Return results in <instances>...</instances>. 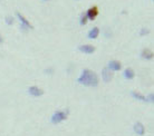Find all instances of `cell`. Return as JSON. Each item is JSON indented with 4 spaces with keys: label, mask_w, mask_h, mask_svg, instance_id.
<instances>
[{
    "label": "cell",
    "mask_w": 154,
    "mask_h": 136,
    "mask_svg": "<svg viewBox=\"0 0 154 136\" xmlns=\"http://www.w3.org/2000/svg\"><path fill=\"white\" fill-rule=\"evenodd\" d=\"M5 20H6V23H8V25H12V23H14V18H12V17H10V16H7Z\"/></svg>",
    "instance_id": "obj_16"
},
{
    "label": "cell",
    "mask_w": 154,
    "mask_h": 136,
    "mask_svg": "<svg viewBox=\"0 0 154 136\" xmlns=\"http://www.w3.org/2000/svg\"><path fill=\"white\" fill-rule=\"evenodd\" d=\"M133 131H134V133H135L136 135L143 136L145 134V127L141 122H136L133 125Z\"/></svg>",
    "instance_id": "obj_3"
},
{
    "label": "cell",
    "mask_w": 154,
    "mask_h": 136,
    "mask_svg": "<svg viewBox=\"0 0 154 136\" xmlns=\"http://www.w3.org/2000/svg\"><path fill=\"white\" fill-rule=\"evenodd\" d=\"M123 76H124L125 79L131 80V79H133V78L135 77V73H134V70L132 68H126L125 70H124V73H123Z\"/></svg>",
    "instance_id": "obj_10"
},
{
    "label": "cell",
    "mask_w": 154,
    "mask_h": 136,
    "mask_svg": "<svg viewBox=\"0 0 154 136\" xmlns=\"http://www.w3.org/2000/svg\"><path fill=\"white\" fill-rule=\"evenodd\" d=\"M68 115H69V110L68 109H65V110H56L55 113L51 115L50 117V123L56 125V124H61V122L66 121L68 118Z\"/></svg>",
    "instance_id": "obj_2"
},
{
    "label": "cell",
    "mask_w": 154,
    "mask_h": 136,
    "mask_svg": "<svg viewBox=\"0 0 154 136\" xmlns=\"http://www.w3.org/2000/svg\"><path fill=\"white\" fill-rule=\"evenodd\" d=\"M28 94L34 96V97H39V96H42L44 94V91L38 86H30L28 88Z\"/></svg>",
    "instance_id": "obj_5"
},
{
    "label": "cell",
    "mask_w": 154,
    "mask_h": 136,
    "mask_svg": "<svg viewBox=\"0 0 154 136\" xmlns=\"http://www.w3.org/2000/svg\"><path fill=\"white\" fill-rule=\"evenodd\" d=\"M150 34V30L149 29H146V28H143L142 30L140 31V36H144V35H149Z\"/></svg>",
    "instance_id": "obj_17"
},
{
    "label": "cell",
    "mask_w": 154,
    "mask_h": 136,
    "mask_svg": "<svg viewBox=\"0 0 154 136\" xmlns=\"http://www.w3.org/2000/svg\"><path fill=\"white\" fill-rule=\"evenodd\" d=\"M17 17H18V19L20 20V23H21V26H23L25 29H31L33 28V26L30 25V23H29L27 19L23 17V15L20 14V12H17Z\"/></svg>",
    "instance_id": "obj_8"
},
{
    "label": "cell",
    "mask_w": 154,
    "mask_h": 136,
    "mask_svg": "<svg viewBox=\"0 0 154 136\" xmlns=\"http://www.w3.org/2000/svg\"><path fill=\"white\" fill-rule=\"evenodd\" d=\"M45 1H48V0H45Z\"/></svg>",
    "instance_id": "obj_19"
},
{
    "label": "cell",
    "mask_w": 154,
    "mask_h": 136,
    "mask_svg": "<svg viewBox=\"0 0 154 136\" xmlns=\"http://www.w3.org/2000/svg\"><path fill=\"white\" fill-rule=\"evenodd\" d=\"M145 102H146V103H153L154 102V94L153 93H151V94H149L147 96H145Z\"/></svg>",
    "instance_id": "obj_15"
},
{
    "label": "cell",
    "mask_w": 154,
    "mask_h": 136,
    "mask_svg": "<svg viewBox=\"0 0 154 136\" xmlns=\"http://www.w3.org/2000/svg\"><path fill=\"white\" fill-rule=\"evenodd\" d=\"M98 15V8L97 7H91L88 10H87V12H86V16H87V18L91 19V20H95V18L97 17Z\"/></svg>",
    "instance_id": "obj_7"
},
{
    "label": "cell",
    "mask_w": 154,
    "mask_h": 136,
    "mask_svg": "<svg viewBox=\"0 0 154 136\" xmlns=\"http://www.w3.org/2000/svg\"><path fill=\"white\" fill-rule=\"evenodd\" d=\"M102 77L105 83H109L113 79V72H111L107 67H105L102 70Z\"/></svg>",
    "instance_id": "obj_6"
},
{
    "label": "cell",
    "mask_w": 154,
    "mask_h": 136,
    "mask_svg": "<svg viewBox=\"0 0 154 136\" xmlns=\"http://www.w3.org/2000/svg\"><path fill=\"white\" fill-rule=\"evenodd\" d=\"M141 56L144 59H146V60H150V59L153 58V51L151 49H149V48H144V49L142 50Z\"/></svg>",
    "instance_id": "obj_11"
},
{
    "label": "cell",
    "mask_w": 154,
    "mask_h": 136,
    "mask_svg": "<svg viewBox=\"0 0 154 136\" xmlns=\"http://www.w3.org/2000/svg\"><path fill=\"white\" fill-rule=\"evenodd\" d=\"M131 95L133 98H135V99L137 100H141V102H145V96L142 95L141 93H139V91H131Z\"/></svg>",
    "instance_id": "obj_13"
},
{
    "label": "cell",
    "mask_w": 154,
    "mask_h": 136,
    "mask_svg": "<svg viewBox=\"0 0 154 136\" xmlns=\"http://www.w3.org/2000/svg\"><path fill=\"white\" fill-rule=\"evenodd\" d=\"M98 82H99L98 76L91 69H83L80 77L77 78L78 84L87 87H96L98 85Z\"/></svg>",
    "instance_id": "obj_1"
},
{
    "label": "cell",
    "mask_w": 154,
    "mask_h": 136,
    "mask_svg": "<svg viewBox=\"0 0 154 136\" xmlns=\"http://www.w3.org/2000/svg\"><path fill=\"white\" fill-rule=\"evenodd\" d=\"M107 68L111 72H118L122 69V64L118 60H111V61H108Z\"/></svg>",
    "instance_id": "obj_4"
},
{
    "label": "cell",
    "mask_w": 154,
    "mask_h": 136,
    "mask_svg": "<svg viewBox=\"0 0 154 136\" xmlns=\"http://www.w3.org/2000/svg\"><path fill=\"white\" fill-rule=\"evenodd\" d=\"M87 16H86V12H83V14L80 15V25L82 26H85L86 23H87Z\"/></svg>",
    "instance_id": "obj_14"
},
{
    "label": "cell",
    "mask_w": 154,
    "mask_h": 136,
    "mask_svg": "<svg viewBox=\"0 0 154 136\" xmlns=\"http://www.w3.org/2000/svg\"><path fill=\"white\" fill-rule=\"evenodd\" d=\"M78 49L84 54H93L95 51V47L93 45H80L78 47Z\"/></svg>",
    "instance_id": "obj_9"
},
{
    "label": "cell",
    "mask_w": 154,
    "mask_h": 136,
    "mask_svg": "<svg viewBox=\"0 0 154 136\" xmlns=\"http://www.w3.org/2000/svg\"><path fill=\"white\" fill-rule=\"evenodd\" d=\"M1 42H2V37L0 36V44H1Z\"/></svg>",
    "instance_id": "obj_18"
},
{
    "label": "cell",
    "mask_w": 154,
    "mask_h": 136,
    "mask_svg": "<svg viewBox=\"0 0 154 136\" xmlns=\"http://www.w3.org/2000/svg\"><path fill=\"white\" fill-rule=\"evenodd\" d=\"M98 35H99V29H98V27H94L89 30L88 38L89 39H96L98 37Z\"/></svg>",
    "instance_id": "obj_12"
}]
</instances>
